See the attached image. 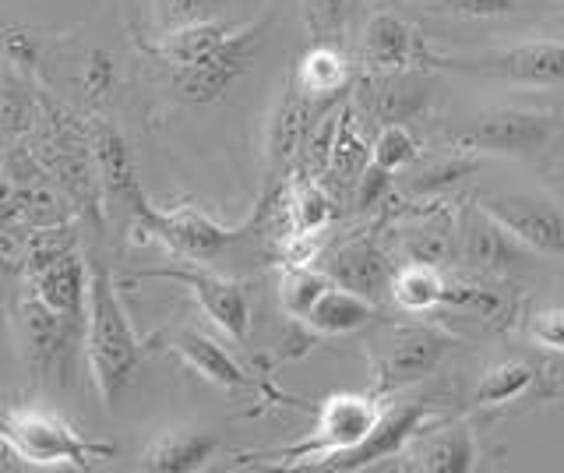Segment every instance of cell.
<instances>
[{"label": "cell", "mask_w": 564, "mask_h": 473, "mask_svg": "<svg viewBox=\"0 0 564 473\" xmlns=\"http://www.w3.org/2000/svg\"><path fill=\"white\" fill-rule=\"evenodd\" d=\"M476 170H480V155H476V152L473 155L458 152V155H448V160H441V163H431L413 181V191H441V187H452L458 181H466L469 173H476Z\"/></svg>", "instance_id": "obj_34"}, {"label": "cell", "mask_w": 564, "mask_h": 473, "mask_svg": "<svg viewBox=\"0 0 564 473\" xmlns=\"http://www.w3.org/2000/svg\"><path fill=\"white\" fill-rule=\"evenodd\" d=\"M375 319H378V304L370 297L332 283L311 308L307 325L314 332H322V336H346V332H357Z\"/></svg>", "instance_id": "obj_19"}, {"label": "cell", "mask_w": 564, "mask_h": 473, "mask_svg": "<svg viewBox=\"0 0 564 473\" xmlns=\"http://www.w3.org/2000/svg\"><path fill=\"white\" fill-rule=\"evenodd\" d=\"M413 470L423 473H469L476 466V442L466 428H445L437 434H416L413 438Z\"/></svg>", "instance_id": "obj_24"}, {"label": "cell", "mask_w": 564, "mask_h": 473, "mask_svg": "<svg viewBox=\"0 0 564 473\" xmlns=\"http://www.w3.org/2000/svg\"><path fill=\"white\" fill-rule=\"evenodd\" d=\"M529 340H533L540 350L564 354V308L536 311L533 319H529Z\"/></svg>", "instance_id": "obj_35"}, {"label": "cell", "mask_w": 564, "mask_h": 473, "mask_svg": "<svg viewBox=\"0 0 564 473\" xmlns=\"http://www.w3.org/2000/svg\"><path fill=\"white\" fill-rule=\"evenodd\" d=\"M286 202H290L286 205L290 234H322L325 226L332 223V216H335L332 198L311 178H300L290 187V198Z\"/></svg>", "instance_id": "obj_29"}, {"label": "cell", "mask_w": 564, "mask_h": 473, "mask_svg": "<svg viewBox=\"0 0 564 473\" xmlns=\"http://www.w3.org/2000/svg\"><path fill=\"white\" fill-rule=\"evenodd\" d=\"M536 381V372L522 361H505L498 367H490V372L480 378L473 393V402L476 407H501V402H511L519 399L529 385Z\"/></svg>", "instance_id": "obj_31"}, {"label": "cell", "mask_w": 564, "mask_h": 473, "mask_svg": "<svg viewBox=\"0 0 564 473\" xmlns=\"http://www.w3.org/2000/svg\"><path fill=\"white\" fill-rule=\"evenodd\" d=\"M370 163H375V152H370V146L364 142V135L357 131V125H352V114L343 110L339 131H335V142H332L325 178L335 187H352Z\"/></svg>", "instance_id": "obj_27"}, {"label": "cell", "mask_w": 564, "mask_h": 473, "mask_svg": "<svg viewBox=\"0 0 564 473\" xmlns=\"http://www.w3.org/2000/svg\"><path fill=\"white\" fill-rule=\"evenodd\" d=\"M110 78H113V67H110V61H106V54H96L93 57V67H88V89H93L96 96L110 85Z\"/></svg>", "instance_id": "obj_41"}, {"label": "cell", "mask_w": 564, "mask_h": 473, "mask_svg": "<svg viewBox=\"0 0 564 473\" xmlns=\"http://www.w3.org/2000/svg\"><path fill=\"white\" fill-rule=\"evenodd\" d=\"M557 131V117L543 110H490L480 114L469 128L458 131V146L469 152H505V155H533L551 146Z\"/></svg>", "instance_id": "obj_7"}, {"label": "cell", "mask_w": 564, "mask_h": 473, "mask_svg": "<svg viewBox=\"0 0 564 473\" xmlns=\"http://www.w3.org/2000/svg\"><path fill=\"white\" fill-rule=\"evenodd\" d=\"M437 8L458 19H505L519 11V0H437Z\"/></svg>", "instance_id": "obj_37"}, {"label": "cell", "mask_w": 564, "mask_h": 473, "mask_svg": "<svg viewBox=\"0 0 564 473\" xmlns=\"http://www.w3.org/2000/svg\"><path fill=\"white\" fill-rule=\"evenodd\" d=\"M410 258L423 261V266H441V261L452 258V240L445 234H420L410 240Z\"/></svg>", "instance_id": "obj_39"}, {"label": "cell", "mask_w": 564, "mask_h": 473, "mask_svg": "<svg viewBox=\"0 0 564 473\" xmlns=\"http://www.w3.org/2000/svg\"><path fill=\"white\" fill-rule=\"evenodd\" d=\"M413 46H416L413 29L405 25L399 14L381 11L364 29L360 54L370 67H378V72H405V64L413 61Z\"/></svg>", "instance_id": "obj_21"}, {"label": "cell", "mask_w": 564, "mask_h": 473, "mask_svg": "<svg viewBox=\"0 0 564 473\" xmlns=\"http://www.w3.org/2000/svg\"><path fill=\"white\" fill-rule=\"evenodd\" d=\"M261 213H264V202H258L254 216H247L240 226H223V223L208 219L205 213H198V208H191V205L170 208V213L155 208L149 198L141 205H134L138 223L145 226L155 240H163L173 255H181L187 261H212L216 255H223L240 234L251 230Z\"/></svg>", "instance_id": "obj_5"}, {"label": "cell", "mask_w": 564, "mask_h": 473, "mask_svg": "<svg viewBox=\"0 0 564 473\" xmlns=\"http://www.w3.org/2000/svg\"><path fill=\"white\" fill-rule=\"evenodd\" d=\"M458 237H463V258L476 272H487V276H505L533 258V251H529L508 226H501L490 213H484L480 205L469 208L463 216V234Z\"/></svg>", "instance_id": "obj_14"}, {"label": "cell", "mask_w": 564, "mask_h": 473, "mask_svg": "<svg viewBox=\"0 0 564 473\" xmlns=\"http://www.w3.org/2000/svg\"><path fill=\"white\" fill-rule=\"evenodd\" d=\"M480 208L508 226L533 255L564 261V213L540 195H484Z\"/></svg>", "instance_id": "obj_9"}, {"label": "cell", "mask_w": 564, "mask_h": 473, "mask_svg": "<svg viewBox=\"0 0 564 473\" xmlns=\"http://www.w3.org/2000/svg\"><path fill=\"white\" fill-rule=\"evenodd\" d=\"M346 4L349 0H307L311 25L317 32H335L346 22Z\"/></svg>", "instance_id": "obj_40"}, {"label": "cell", "mask_w": 564, "mask_h": 473, "mask_svg": "<svg viewBox=\"0 0 564 473\" xmlns=\"http://www.w3.org/2000/svg\"><path fill=\"white\" fill-rule=\"evenodd\" d=\"M93 146H96V163H99L102 184H106V191H110V198L123 202L134 213V205L145 202V191H141V184H138V173H134V160H131L128 142H123L117 128L96 125Z\"/></svg>", "instance_id": "obj_18"}, {"label": "cell", "mask_w": 564, "mask_h": 473, "mask_svg": "<svg viewBox=\"0 0 564 473\" xmlns=\"http://www.w3.org/2000/svg\"><path fill=\"white\" fill-rule=\"evenodd\" d=\"M441 304H452V308H463L480 314V319L490 329H505L511 322V311H516V297L508 290L487 283V279H458V283H445V297Z\"/></svg>", "instance_id": "obj_26"}, {"label": "cell", "mask_w": 564, "mask_h": 473, "mask_svg": "<svg viewBox=\"0 0 564 473\" xmlns=\"http://www.w3.org/2000/svg\"><path fill=\"white\" fill-rule=\"evenodd\" d=\"M370 152H375V166H381L388 173L410 166L416 155H420L416 138H413V131L405 128V125H381V131L375 138V146H370Z\"/></svg>", "instance_id": "obj_32"}, {"label": "cell", "mask_w": 564, "mask_h": 473, "mask_svg": "<svg viewBox=\"0 0 564 473\" xmlns=\"http://www.w3.org/2000/svg\"><path fill=\"white\" fill-rule=\"evenodd\" d=\"M85 357L88 375L106 410H113L131 389L141 367V343L123 311L110 272L99 261L88 266V301H85Z\"/></svg>", "instance_id": "obj_1"}, {"label": "cell", "mask_w": 564, "mask_h": 473, "mask_svg": "<svg viewBox=\"0 0 564 473\" xmlns=\"http://www.w3.org/2000/svg\"><path fill=\"white\" fill-rule=\"evenodd\" d=\"M388 181H392V173L381 170L370 163L364 173H360V181L352 184V205L360 208V213H367V208H375L381 198H384V191H388Z\"/></svg>", "instance_id": "obj_38"}, {"label": "cell", "mask_w": 564, "mask_h": 473, "mask_svg": "<svg viewBox=\"0 0 564 473\" xmlns=\"http://www.w3.org/2000/svg\"><path fill=\"white\" fill-rule=\"evenodd\" d=\"M0 449L35 470H85L110 455V445H93L67 417L46 407L0 410Z\"/></svg>", "instance_id": "obj_2"}, {"label": "cell", "mask_w": 564, "mask_h": 473, "mask_svg": "<svg viewBox=\"0 0 564 473\" xmlns=\"http://www.w3.org/2000/svg\"><path fill=\"white\" fill-rule=\"evenodd\" d=\"M272 19L254 22V25H243L234 29L216 54L198 61V64H187V67H170L166 78H170V89L181 103H194V107H205V103H216L223 99L234 85L251 72V64L261 50L264 40V29H269Z\"/></svg>", "instance_id": "obj_4"}, {"label": "cell", "mask_w": 564, "mask_h": 473, "mask_svg": "<svg viewBox=\"0 0 564 473\" xmlns=\"http://www.w3.org/2000/svg\"><path fill=\"white\" fill-rule=\"evenodd\" d=\"M170 346L181 354L194 372H198L202 378H208L212 385H223V389H243V385H251V378H247V372L240 367V361L229 354V350L223 343H216L212 336H205V332L198 329H181L173 332Z\"/></svg>", "instance_id": "obj_17"}, {"label": "cell", "mask_w": 564, "mask_h": 473, "mask_svg": "<svg viewBox=\"0 0 564 473\" xmlns=\"http://www.w3.org/2000/svg\"><path fill=\"white\" fill-rule=\"evenodd\" d=\"M427 420H431V410L423 407V402H395V407H384L375 431H370L357 449L322 463V470L352 473V470L375 466L378 460H388V455H399L405 445H413L416 434L427 431Z\"/></svg>", "instance_id": "obj_11"}, {"label": "cell", "mask_w": 564, "mask_h": 473, "mask_svg": "<svg viewBox=\"0 0 564 473\" xmlns=\"http://www.w3.org/2000/svg\"><path fill=\"white\" fill-rule=\"evenodd\" d=\"M328 287H332L328 272H317L311 266H286V276H282V283H279L282 311L296 322H307L311 308L317 304V297H322Z\"/></svg>", "instance_id": "obj_30"}, {"label": "cell", "mask_w": 564, "mask_h": 473, "mask_svg": "<svg viewBox=\"0 0 564 473\" xmlns=\"http://www.w3.org/2000/svg\"><path fill=\"white\" fill-rule=\"evenodd\" d=\"M25 336L35 378L43 381H70L75 367V350L85 343V322L67 319V314L46 308L40 297H29L25 308Z\"/></svg>", "instance_id": "obj_8"}, {"label": "cell", "mask_w": 564, "mask_h": 473, "mask_svg": "<svg viewBox=\"0 0 564 473\" xmlns=\"http://www.w3.org/2000/svg\"><path fill=\"white\" fill-rule=\"evenodd\" d=\"M448 346L452 340L441 336L437 329H423V325L399 329L395 336L388 340L384 354L378 361V396L427 378L441 364V357L448 354Z\"/></svg>", "instance_id": "obj_12"}, {"label": "cell", "mask_w": 564, "mask_h": 473, "mask_svg": "<svg viewBox=\"0 0 564 473\" xmlns=\"http://www.w3.org/2000/svg\"><path fill=\"white\" fill-rule=\"evenodd\" d=\"M339 117L343 114H325L317 131L311 135L307 142V178H325L328 170V155H332V142H335V131H339Z\"/></svg>", "instance_id": "obj_36"}, {"label": "cell", "mask_w": 564, "mask_h": 473, "mask_svg": "<svg viewBox=\"0 0 564 473\" xmlns=\"http://www.w3.org/2000/svg\"><path fill=\"white\" fill-rule=\"evenodd\" d=\"M234 36V25H226L219 19L212 22H194L184 29H170L163 32V40L152 46V57L170 72V67H187L212 57L216 50Z\"/></svg>", "instance_id": "obj_20"}, {"label": "cell", "mask_w": 564, "mask_h": 473, "mask_svg": "<svg viewBox=\"0 0 564 473\" xmlns=\"http://www.w3.org/2000/svg\"><path fill=\"white\" fill-rule=\"evenodd\" d=\"M384 407L378 393L375 396H332L322 413H317V428L311 438L296 442L290 449H279V466H322L335 455L357 449L364 438L375 431Z\"/></svg>", "instance_id": "obj_3"}, {"label": "cell", "mask_w": 564, "mask_h": 473, "mask_svg": "<svg viewBox=\"0 0 564 473\" xmlns=\"http://www.w3.org/2000/svg\"><path fill=\"white\" fill-rule=\"evenodd\" d=\"M145 276L187 287L194 293V301H198L202 311L212 319V325H219L234 343L247 340V329H251V301H247V290L234 283V279H223L205 269H149Z\"/></svg>", "instance_id": "obj_10"}, {"label": "cell", "mask_w": 564, "mask_h": 473, "mask_svg": "<svg viewBox=\"0 0 564 473\" xmlns=\"http://www.w3.org/2000/svg\"><path fill=\"white\" fill-rule=\"evenodd\" d=\"M431 99V85L420 75L410 72H388L378 85H370V114H375L381 125H405L416 114H423Z\"/></svg>", "instance_id": "obj_22"}, {"label": "cell", "mask_w": 564, "mask_h": 473, "mask_svg": "<svg viewBox=\"0 0 564 473\" xmlns=\"http://www.w3.org/2000/svg\"><path fill=\"white\" fill-rule=\"evenodd\" d=\"M223 4L226 0H155V25L170 32L194 22H212L223 14Z\"/></svg>", "instance_id": "obj_33"}, {"label": "cell", "mask_w": 564, "mask_h": 473, "mask_svg": "<svg viewBox=\"0 0 564 473\" xmlns=\"http://www.w3.org/2000/svg\"><path fill=\"white\" fill-rule=\"evenodd\" d=\"M445 72L505 78L516 85H564V43H522L480 57H427Z\"/></svg>", "instance_id": "obj_6"}, {"label": "cell", "mask_w": 564, "mask_h": 473, "mask_svg": "<svg viewBox=\"0 0 564 473\" xmlns=\"http://www.w3.org/2000/svg\"><path fill=\"white\" fill-rule=\"evenodd\" d=\"M293 85L311 103H317V107L325 110L328 99L346 93V85H349V64H346V57L339 54V50H332V46H311L307 54L300 57Z\"/></svg>", "instance_id": "obj_25"}, {"label": "cell", "mask_w": 564, "mask_h": 473, "mask_svg": "<svg viewBox=\"0 0 564 473\" xmlns=\"http://www.w3.org/2000/svg\"><path fill=\"white\" fill-rule=\"evenodd\" d=\"M325 272L332 276V283H339L346 290H357L370 301H378L384 290H392V266L381 255V248H375V240H349L339 251L328 258Z\"/></svg>", "instance_id": "obj_15"}, {"label": "cell", "mask_w": 564, "mask_h": 473, "mask_svg": "<svg viewBox=\"0 0 564 473\" xmlns=\"http://www.w3.org/2000/svg\"><path fill=\"white\" fill-rule=\"evenodd\" d=\"M445 297V279H441L437 266H423V261H410L405 269H399L392 276V301L410 311V314H423L441 304Z\"/></svg>", "instance_id": "obj_28"}, {"label": "cell", "mask_w": 564, "mask_h": 473, "mask_svg": "<svg viewBox=\"0 0 564 473\" xmlns=\"http://www.w3.org/2000/svg\"><path fill=\"white\" fill-rule=\"evenodd\" d=\"M219 449V438L208 431H163L159 438L141 449L138 466L141 470H155V473H191L202 470Z\"/></svg>", "instance_id": "obj_16"}, {"label": "cell", "mask_w": 564, "mask_h": 473, "mask_svg": "<svg viewBox=\"0 0 564 473\" xmlns=\"http://www.w3.org/2000/svg\"><path fill=\"white\" fill-rule=\"evenodd\" d=\"M314 114H325L317 103H311L304 93L296 89H286V96L279 99V107L272 114V125H269V155L275 166H290L293 155L300 152L307 138V128H311V117Z\"/></svg>", "instance_id": "obj_23"}, {"label": "cell", "mask_w": 564, "mask_h": 473, "mask_svg": "<svg viewBox=\"0 0 564 473\" xmlns=\"http://www.w3.org/2000/svg\"><path fill=\"white\" fill-rule=\"evenodd\" d=\"M29 283L32 297L53 311L67 314V319L85 322V301H88V266L67 248L40 251L29 261Z\"/></svg>", "instance_id": "obj_13"}]
</instances>
